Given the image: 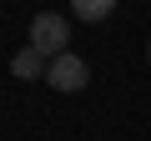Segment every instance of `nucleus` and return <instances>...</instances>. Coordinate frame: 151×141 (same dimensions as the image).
<instances>
[{"instance_id": "1", "label": "nucleus", "mask_w": 151, "mask_h": 141, "mask_svg": "<svg viewBox=\"0 0 151 141\" xmlns=\"http://www.w3.org/2000/svg\"><path fill=\"white\" fill-rule=\"evenodd\" d=\"M30 45L45 50V55H60V50L70 45V20L55 15V10H40V15L30 20Z\"/></svg>"}, {"instance_id": "2", "label": "nucleus", "mask_w": 151, "mask_h": 141, "mask_svg": "<svg viewBox=\"0 0 151 141\" xmlns=\"http://www.w3.org/2000/svg\"><path fill=\"white\" fill-rule=\"evenodd\" d=\"M45 81H50L55 91H86V86H91V65L76 55V50H60V55H50V65H45Z\"/></svg>"}, {"instance_id": "3", "label": "nucleus", "mask_w": 151, "mask_h": 141, "mask_svg": "<svg viewBox=\"0 0 151 141\" xmlns=\"http://www.w3.org/2000/svg\"><path fill=\"white\" fill-rule=\"evenodd\" d=\"M45 65H50V55H45V50H35V45H25V50H15V55H10V70H15L20 81L45 76Z\"/></svg>"}, {"instance_id": "4", "label": "nucleus", "mask_w": 151, "mask_h": 141, "mask_svg": "<svg viewBox=\"0 0 151 141\" xmlns=\"http://www.w3.org/2000/svg\"><path fill=\"white\" fill-rule=\"evenodd\" d=\"M70 10L81 15V20H91V25H96V20H106V15L116 10V0H70Z\"/></svg>"}, {"instance_id": "5", "label": "nucleus", "mask_w": 151, "mask_h": 141, "mask_svg": "<svg viewBox=\"0 0 151 141\" xmlns=\"http://www.w3.org/2000/svg\"><path fill=\"white\" fill-rule=\"evenodd\" d=\"M146 55H151V45H146Z\"/></svg>"}]
</instances>
